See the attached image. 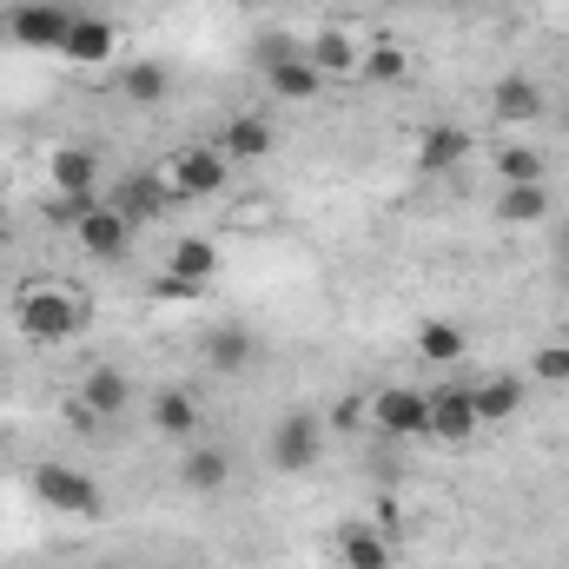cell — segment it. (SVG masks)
<instances>
[{"label":"cell","instance_id":"cell-24","mask_svg":"<svg viewBox=\"0 0 569 569\" xmlns=\"http://www.w3.org/2000/svg\"><path fill=\"white\" fill-rule=\"evenodd\" d=\"M266 87H272L279 100H318V93H325V73H318L305 53H284L279 67L266 73Z\"/></svg>","mask_w":569,"mask_h":569},{"label":"cell","instance_id":"cell-13","mask_svg":"<svg viewBox=\"0 0 569 569\" xmlns=\"http://www.w3.org/2000/svg\"><path fill=\"white\" fill-rule=\"evenodd\" d=\"M179 483L192 497H219L232 483V450H219V443H179Z\"/></svg>","mask_w":569,"mask_h":569},{"label":"cell","instance_id":"cell-16","mask_svg":"<svg viewBox=\"0 0 569 569\" xmlns=\"http://www.w3.org/2000/svg\"><path fill=\"white\" fill-rule=\"evenodd\" d=\"M172 199H179V192L166 186V172H133L127 186H113V199H107V206H120L133 226H146V219H159Z\"/></svg>","mask_w":569,"mask_h":569},{"label":"cell","instance_id":"cell-27","mask_svg":"<svg viewBox=\"0 0 569 569\" xmlns=\"http://www.w3.org/2000/svg\"><path fill=\"white\" fill-rule=\"evenodd\" d=\"M418 358H430V365H457V358H463V331H457L450 318H425V325H418Z\"/></svg>","mask_w":569,"mask_h":569},{"label":"cell","instance_id":"cell-30","mask_svg":"<svg viewBox=\"0 0 569 569\" xmlns=\"http://www.w3.org/2000/svg\"><path fill=\"white\" fill-rule=\"evenodd\" d=\"M557 259L569 266V219H563V232H557Z\"/></svg>","mask_w":569,"mask_h":569},{"label":"cell","instance_id":"cell-5","mask_svg":"<svg viewBox=\"0 0 569 569\" xmlns=\"http://www.w3.org/2000/svg\"><path fill=\"white\" fill-rule=\"evenodd\" d=\"M266 457H272V470H284V477L311 470V463L325 457V425H318L311 411H291V418H279V425H272V437H266Z\"/></svg>","mask_w":569,"mask_h":569},{"label":"cell","instance_id":"cell-3","mask_svg":"<svg viewBox=\"0 0 569 569\" xmlns=\"http://www.w3.org/2000/svg\"><path fill=\"white\" fill-rule=\"evenodd\" d=\"M159 172H166V186H172L179 199H219L226 179H232V159H226L219 146H179Z\"/></svg>","mask_w":569,"mask_h":569},{"label":"cell","instance_id":"cell-29","mask_svg":"<svg viewBox=\"0 0 569 569\" xmlns=\"http://www.w3.org/2000/svg\"><path fill=\"white\" fill-rule=\"evenodd\" d=\"M365 80H378V87H398L405 73H411V60H405V47H378V53H365V67H358Z\"/></svg>","mask_w":569,"mask_h":569},{"label":"cell","instance_id":"cell-2","mask_svg":"<svg viewBox=\"0 0 569 569\" xmlns=\"http://www.w3.org/2000/svg\"><path fill=\"white\" fill-rule=\"evenodd\" d=\"M27 490H33V503H47L53 517H100V510H107L100 483H93L87 470H73V463H33Z\"/></svg>","mask_w":569,"mask_h":569},{"label":"cell","instance_id":"cell-4","mask_svg":"<svg viewBox=\"0 0 569 569\" xmlns=\"http://www.w3.org/2000/svg\"><path fill=\"white\" fill-rule=\"evenodd\" d=\"M133 219L120 212V206H87V212H73V246L87 252V259H100V266H113V259H127L133 252Z\"/></svg>","mask_w":569,"mask_h":569},{"label":"cell","instance_id":"cell-26","mask_svg":"<svg viewBox=\"0 0 569 569\" xmlns=\"http://www.w3.org/2000/svg\"><path fill=\"white\" fill-rule=\"evenodd\" d=\"M537 179H550L543 152H530V146H503L497 152V186H537Z\"/></svg>","mask_w":569,"mask_h":569},{"label":"cell","instance_id":"cell-25","mask_svg":"<svg viewBox=\"0 0 569 569\" xmlns=\"http://www.w3.org/2000/svg\"><path fill=\"white\" fill-rule=\"evenodd\" d=\"M120 93H127L133 107H159V100L172 93V73H166L159 60H127V73H120Z\"/></svg>","mask_w":569,"mask_h":569},{"label":"cell","instance_id":"cell-19","mask_svg":"<svg viewBox=\"0 0 569 569\" xmlns=\"http://www.w3.org/2000/svg\"><path fill=\"white\" fill-rule=\"evenodd\" d=\"M470 405H477V425H510L523 411V378L517 371H497V378L470 385Z\"/></svg>","mask_w":569,"mask_h":569},{"label":"cell","instance_id":"cell-18","mask_svg":"<svg viewBox=\"0 0 569 569\" xmlns=\"http://www.w3.org/2000/svg\"><path fill=\"white\" fill-rule=\"evenodd\" d=\"M152 430L172 437V443H192V437H199V398H192L186 385L152 391Z\"/></svg>","mask_w":569,"mask_h":569},{"label":"cell","instance_id":"cell-7","mask_svg":"<svg viewBox=\"0 0 569 569\" xmlns=\"http://www.w3.org/2000/svg\"><path fill=\"white\" fill-rule=\"evenodd\" d=\"M371 425L385 430L391 443H418L430 437V405L418 385H391V391H371Z\"/></svg>","mask_w":569,"mask_h":569},{"label":"cell","instance_id":"cell-17","mask_svg":"<svg viewBox=\"0 0 569 569\" xmlns=\"http://www.w3.org/2000/svg\"><path fill=\"white\" fill-rule=\"evenodd\" d=\"M463 159H470V133H463V127H450V120L425 127V140H418V172H425V179L457 172Z\"/></svg>","mask_w":569,"mask_h":569},{"label":"cell","instance_id":"cell-20","mask_svg":"<svg viewBox=\"0 0 569 569\" xmlns=\"http://www.w3.org/2000/svg\"><path fill=\"white\" fill-rule=\"evenodd\" d=\"M305 60L325 73V87H331V80H358V67H365V53H358L351 33H338V27H325V33L305 47Z\"/></svg>","mask_w":569,"mask_h":569},{"label":"cell","instance_id":"cell-14","mask_svg":"<svg viewBox=\"0 0 569 569\" xmlns=\"http://www.w3.org/2000/svg\"><path fill=\"white\" fill-rule=\"evenodd\" d=\"M497 219L503 226H550L557 219L550 179H537V186H497Z\"/></svg>","mask_w":569,"mask_h":569},{"label":"cell","instance_id":"cell-6","mask_svg":"<svg viewBox=\"0 0 569 569\" xmlns=\"http://www.w3.org/2000/svg\"><path fill=\"white\" fill-rule=\"evenodd\" d=\"M67 27H73V7L67 0H13L7 7V40L13 47H53L60 53Z\"/></svg>","mask_w":569,"mask_h":569},{"label":"cell","instance_id":"cell-9","mask_svg":"<svg viewBox=\"0 0 569 569\" xmlns=\"http://www.w3.org/2000/svg\"><path fill=\"white\" fill-rule=\"evenodd\" d=\"M425 405H430V437L437 443H470L483 430L477 425V405H470V385H430Z\"/></svg>","mask_w":569,"mask_h":569},{"label":"cell","instance_id":"cell-11","mask_svg":"<svg viewBox=\"0 0 569 569\" xmlns=\"http://www.w3.org/2000/svg\"><path fill=\"white\" fill-rule=\"evenodd\" d=\"M490 113H497V127H530V120L550 113V100H543V87H537L530 73H497V87H490Z\"/></svg>","mask_w":569,"mask_h":569},{"label":"cell","instance_id":"cell-23","mask_svg":"<svg viewBox=\"0 0 569 569\" xmlns=\"http://www.w3.org/2000/svg\"><path fill=\"white\" fill-rule=\"evenodd\" d=\"M212 146H219L232 166H246V159H266V152H272V127H266L259 113H239V120H232V127H226Z\"/></svg>","mask_w":569,"mask_h":569},{"label":"cell","instance_id":"cell-12","mask_svg":"<svg viewBox=\"0 0 569 569\" xmlns=\"http://www.w3.org/2000/svg\"><path fill=\"white\" fill-rule=\"evenodd\" d=\"M100 425H113V418H127L133 411V378L120 371V365H93L87 378H80V391H73Z\"/></svg>","mask_w":569,"mask_h":569},{"label":"cell","instance_id":"cell-28","mask_svg":"<svg viewBox=\"0 0 569 569\" xmlns=\"http://www.w3.org/2000/svg\"><path fill=\"white\" fill-rule=\"evenodd\" d=\"M530 378H537V385H550V391H563V385H569V338H550V345L530 358Z\"/></svg>","mask_w":569,"mask_h":569},{"label":"cell","instance_id":"cell-22","mask_svg":"<svg viewBox=\"0 0 569 569\" xmlns=\"http://www.w3.org/2000/svg\"><path fill=\"white\" fill-rule=\"evenodd\" d=\"M252 358H259V338H252L246 325H219V331H206V365H212V371L239 378Z\"/></svg>","mask_w":569,"mask_h":569},{"label":"cell","instance_id":"cell-21","mask_svg":"<svg viewBox=\"0 0 569 569\" xmlns=\"http://www.w3.org/2000/svg\"><path fill=\"white\" fill-rule=\"evenodd\" d=\"M166 272L206 291V284H212V272H219V252H212V239H199V232H179V239H172V252H166Z\"/></svg>","mask_w":569,"mask_h":569},{"label":"cell","instance_id":"cell-15","mask_svg":"<svg viewBox=\"0 0 569 569\" xmlns=\"http://www.w3.org/2000/svg\"><path fill=\"white\" fill-rule=\"evenodd\" d=\"M338 563L345 569H391L398 563V543L378 523H345L338 530Z\"/></svg>","mask_w":569,"mask_h":569},{"label":"cell","instance_id":"cell-8","mask_svg":"<svg viewBox=\"0 0 569 569\" xmlns=\"http://www.w3.org/2000/svg\"><path fill=\"white\" fill-rule=\"evenodd\" d=\"M47 186L60 192V212H87L93 192H100V159H93L87 146H60V152L47 159Z\"/></svg>","mask_w":569,"mask_h":569},{"label":"cell","instance_id":"cell-1","mask_svg":"<svg viewBox=\"0 0 569 569\" xmlns=\"http://www.w3.org/2000/svg\"><path fill=\"white\" fill-rule=\"evenodd\" d=\"M13 325H20V338H27V345L53 351V345H73V338H80L87 305H80V291H67V284L27 279V284H20V298H13Z\"/></svg>","mask_w":569,"mask_h":569},{"label":"cell","instance_id":"cell-10","mask_svg":"<svg viewBox=\"0 0 569 569\" xmlns=\"http://www.w3.org/2000/svg\"><path fill=\"white\" fill-rule=\"evenodd\" d=\"M60 53H67L73 67H113V60H120V27H113L107 13H73Z\"/></svg>","mask_w":569,"mask_h":569}]
</instances>
